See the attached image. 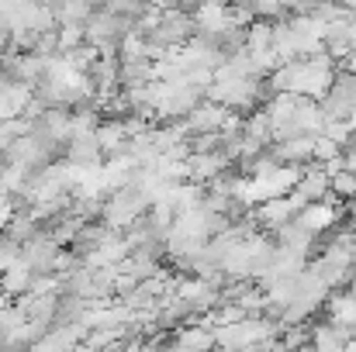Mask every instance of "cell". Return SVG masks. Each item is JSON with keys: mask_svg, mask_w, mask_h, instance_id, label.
Segmentation results:
<instances>
[{"mask_svg": "<svg viewBox=\"0 0 356 352\" xmlns=\"http://www.w3.org/2000/svg\"><path fill=\"white\" fill-rule=\"evenodd\" d=\"M149 197L138 190V187H121V190H115L108 201H104V218H101V225H108L111 232L124 235L135 221H142L145 215H149Z\"/></svg>", "mask_w": 356, "mask_h": 352, "instance_id": "cell-1", "label": "cell"}, {"mask_svg": "<svg viewBox=\"0 0 356 352\" xmlns=\"http://www.w3.org/2000/svg\"><path fill=\"white\" fill-rule=\"evenodd\" d=\"M63 245L49 232H38L31 242L21 245V262L35 273V276H56V259H59Z\"/></svg>", "mask_w": 356, "mask_h": 352, "instance_id": "cell-2", "label": "cell"}, {"mask_svg": "<svg viewBox=\"0 0 356 352\" xmlns=\"http://www.w3.org/2000/svg\"><path fill=\"white\" fill-rule=\"evenodd\" d=\"M177 297L187 301L201 318L211 315L215 308H222V287H215L211 280H201V276H180V283H177Z\"/></svg>", "mask_w": 356, "mask_h": 352, "instance_id": "cell-3", "label": "cell"}, {"mask_svg": "<svg viewBox=\"0 0 356 352\" xmlns=\"http://www.w3.org/2000/svg\"><path fill=\"white\" fill-rule=\"evenodd\" d=\"M229 117H232L229 108L211 104V101H201V104L187 115V121H177V124L184 128V135H187V138H194V135H218V131L225 128V121H229Z\"/></svg>", "mask_w": 356, "mask_h": 352, "instance_id": "cell-4", "label": "cell"}, {"mask_svg": "<svg viewBox=\"0 0 356 352\" xmlns=\"http://www.w3.org/2000/svg\"><path fill=\"white\" fill-rule=\"evenodd\" d=\"M298 218V208L291 204V197H277V201H266L252 211V221L259 228H270V232H280L284 225H291Z\"/></svg>", "mask_w": 356, "mask_h": 352, "instance_id": "cell-5", "label": "cell"}, {"mask_svg": "<svg viewBox=\"0 0 356 352\" xmlns=\"http://www.w3.org/2000/svg\"><path fill=\"white\" fill-rule=\"evenodd\" d=\"M339 215H343V211H339L332 201H322V204H308L294 221H298L308 235H315V238H318V235H325L336 221H339Z\"/></svg>", "mask_w": 356, "mask_h": 352, "instance_id": "cell-6", "label": "cell"}, {"mask_svg": "<svg viewBox=\"0 0 356 352\" xmlns=\"http://www.w3.org/2000/svg\"><path fill=\"white\" fill-rule=\"evenodd\" d=\"M294 194L305 197L308 204H322L332 194V180H329V173L318 162H312V166H305V176H301V183H298Z\"/></svg>", "mask_w": 356, "mask_h": 352, "instance_id": "cell-7", "label": "cell"}, {"mask_svg": "<svg viewBox=\"0 0 356 352\" xmlns=\"http://www.w3.org/2000/svg\"><path fill=\"white\" fill-rule=\"evenodd\" d=\"M173 349H180V352H211L215 349V328H208L204 321L187 325V328L173 332Z\"/></svg>", "mask_w": 356, "mask_h": 352, "instance_id": "cell-8", "label": "cell"}, {"mask_svg": "<svg viewBox=\"0 0 356 352\" xmlns=\"http://www.w3.org/2000/svg\"><path fill=\"white\" fill-rule=\"evenodd\" d=\"M31 283H35V273L17 259V266H10V269L0 276V294L10 297V301H21V297L31 294Z\"/></svg>", "mask_w": 356, "mask_h": 352, "instance_id": "cell-9", "label": "cell"}, {"mask_svg": "<svg viewBox=\"0 0 356 352\" xmlns=\"http://www.w3.org/2000/svg\"><path fill=\"white\" fill-rule=\"evenodd\" d=\"M52 10H56V21L59 24H80V28H87V21L101 7H94L90 0H70V3H52Z\"/></svg>", "mask_w": 356, "mask_h": 352, "instance_id": "cell-10", "label": "cell"}, {"mask_svg": "<svg viewBox=\"0 0 356 352\" xmlns=\"http://www.w3.org/2000/svg\"><path fill=\"white\" fill-rule=\"evenodd\" d=\"M325 308H329L332 325H343V328H353L356 332V297L353 294H332Z\"/></svg>", "mask_w": 356, "mask_h": 352, "instance_id": "cell-11", "label": "cell"}, {"mask_svg": "<svg viewBox=\"0 0 356 352\" xmlns=\"http://www.w3.org/2000/svg\"><path fill=\"white\" fill-rule=\"evenodd\" d=\"M31 131V121L28 117H17V121H7V124H0V162L7 159V152L17 145V138H24Z\"/></svg>", "mask_w": 356, "mask_h": 352, "instance_id": "cell-12", "label": "cell"}, {"mask_svg": "<svg viewBox=\"0 0 356 352\" xmlns=\"http://www.w3.org/2000/svg\"><path fill=\"white\" fill-rule=\"evenodd\" d=\"M312 339H315V328H312V325L280 328V342H284V349L287 352H298V349H305V346H312Z\"/></svg>", "mask_w": 356, "mask_h": 352, "instance_id": "cell-13", "label": "cell"}, {"mask_svg": "<svg viewBox=\"0 0 356 352\" xmlns=\"http://www.w3.org/2000/svg\"><path fill=\"white\" fill-rule=\"evenodd\" d=\"M80 45H87V28H80V24H59V56H70Z\"/></svg>", "mask_w": 356, "mask_h": 352, "instance_id": "cell-14", "label": "cell"}, {"mask_svg": "<svg viewBox=\"0 0 356 352\" xmlns=\"http://www.w3.org/2000/svg\"><path fill=\"white\" fill-rule=\"evenodd\" d=\"M343 156V145L339 142H332L329 135H318L315 138V162L318 166H325V162H332V159H339Z\"/></svg>", "mask_w": 356, "mask_h": 352, "instance_id": "cell-15", "label": "cell"}, {"mask_svg": "<svg viewBox=\"0 0 356 352\" xmlns=\"http://www.w3.org/2000/svg\"><path fill=\"white\" fill-rule=\"evenodd\" d=\"M332 194H336V197H346V201H356V173L332 176Z\"/></svg>", "mask_w": 356, "mask_h": 352, "instance_id": "cell-16", "label": "cell"}, {"mask_svg": "<svg viewBox=\"0 0 356 352\" xmlns=\"http://www.w3.org/2000/svg\"><path fill=\"white\" fill-rule=\"evenodd\" d=\"M343 352H356V339H353V342H350V346H346V349H343Z\"/></svg>", "mask_w": 356, "mask_h": 352, "instance_id": "cell-17", "label": "cell"}, {"mask_svg": "<svg viewBox=\"0 0 356 352\" xmlns=\"http://www.w3.org/2000/svg\"><path fill=\"white\" fill-rule=\"evenodd\" d=\"M298 352H315V346H305V349H298Z\"/></svg>", "mask_w": 356, "mask_h": 352, "instance_id": "cell-18", "label": "cell"}]
</instances>
